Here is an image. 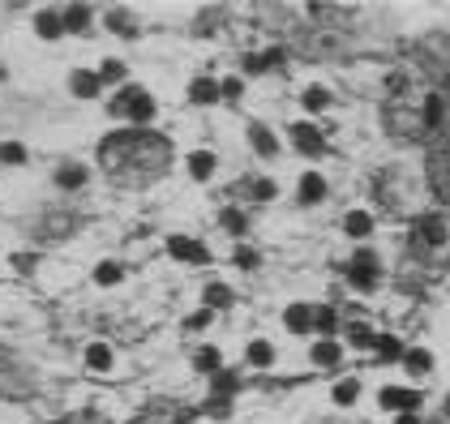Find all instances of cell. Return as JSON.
Returning <instances> with one entry per match:
<instances>
[{"label": "cell", "mask_w": 450, "mask_h": 424, "mask_svg": "<svg viewBox=\"0 0 450 424\" xmlns=\"http://www.w3.org/2000/svg\"><path fill=\"white\" fill-rule=\"evenodd\" d=\"M382 407H391V412H416V407H421V395H416V390L386 386L382 390Z\"/></svg>", "instance_id": "1"}, {"label": "cell", "mask_w": 450, "mask_h": 424, "mask_svg": "<svg viewBox=\"0 0 450 424\" xmlns=\"http://www.w3.org/2000/svg\"><path fill=\"white\" fill-rule=\"evenodd\" d=\"M168 253L172 257H181V262H206V244H198V240H189V236H172L168 240Z\"/></svg>", "instance_id": "2"}, {"label": "cell", "mask_w": 450, "mask_h": 424, "mask_svg": "<svg viewBox=\"0 0 450 424\" xmlns=\"http://www.w3.org/2000/svg\"><path fill=\"white\" fill-rule=\"evenodd\" d=\"M185 168H189L193 181H211L219 163H215V155H211V150H198V155H189V159H185Z\"/></svg>", "instance_id": "3"}, {"label": "cell", "mask_w": 450, "mask_h": 424, "mask_svg": "<svg viewBox=\"0 0 450 424\" xmlns=\"http://www.w3.org/2000/svg\"><path fill=\"white\" fill-rule=\"evenodd\" d=\"M292 142H296V150H304V155H321V133L313 124H296L292 129Z\"/></svg>", "instance_id": "4"}, {"label": "cell", "mask_w": 450, "mask_h": 424, "mask_svg": "<svg viewBox=\"0 0 450 424\" xmlns=\"http://www.w3.org/2000/svg\"><path fill=\"white\" fill-rule=\"evenodd\" d=\"M326 198V181H321L317 172H304V181H300V202H321Z\"/></svg>", "instance_id": "5"}, {"label": "cell", "mask_w": 450, "mask_h": 424, "mask_svg": "<svg viewBox=\"0 0 450 424\" xmlns=\"http://www.w3.org/2000/svg\"><path fill=\"white\" fill-rule=\"evenodd\" d=\"M189 99H193V103H215V99H219V81L198 77V81L189 86Z\"/></svg>", "instance_id": "6"}, {"label": "cell", "mask_w": 450, "mask_h": 424, "mask_svg": "<svg viewBox=\"0 0 450 424\" xmlns=\"http://www.w3.org/2000/svg\"><path fill=\"white\" fill-rule=\"evenodd\" d=\"M249 142H253V150H257V155H266V159L279 150V142L270 137V129H262V124H253V129H249Z\"/></svg>", "instance_id": "7"}, {"label": "cell", "mask_w": 450, "mask_h": 424, "mask_svg": "<svg viewBox=\"0 0 450 424\" xmlns=\"http://www.w3.org/2000/svg\"><path fill=\"white\" fill-rule=\"evenodd\" d=\"M283 321H287V330H309V326H313V313H309L304 304H287Z\"/></svg>", "instance_id": "8"}, {"label": "cell", "mask_w": 450, "mask_h": 424, "mask_svg": "<svg viewBox=\"0 0 450 424\" xmlns=\"http://www.w3.org/2000/svg\"><path fill=\"white\" fill-rule=\"evenodd\" d=\"M86 365H90L94 373L111 369V347H107V343H90V347H86Z\"/></svg>", "instance_id": "9"}, {"label": "cell", "mask_w": 450, "mask_h": 424, "mask_svg": "<svg viewBox=\"0 0 450 424\" xmlns=\"http://www.w3.org/2000/svg\"><path fill=\"white\" fill-rule=\"evenodd\" d=\"M343 227H347V236H369L373 232V219H369L365 210H352V215L343 219Z\"/></svg>", "instance_id": "10"}, {"label": "cell", "mask_w": 450, "mask_h": 424, "mask_svg": "<svg viewBox=\"0 0 450 424\" xmlns=\"http://www.w3.org/2000/svg\"><path fill=\"white\" fill-rule=\"evenodd\" d=\"M270 360H275V347H270V343H262V339H253V343H249V365L266 369Z\"/></svg>", "instance_id": "11"}, {"label": "cell", "mask_w": 450, "mask_h": 424, "mask_svg": "<svg viewBox=\"0 0 450 424\" xmlns=\"http://www.w3.org/2000/svg\"><path fill=\"white\" fill-rule=\"evenodd\" d=\"M73 94H82V99L99 94V73H73Z\"/></svg>", "instance_id": "12"}, {"label": "cell", "mask_w": 450, "mask_h": 424, "mask_svg": "<svg viewBox=\"0 0 450 424\" xmlns=\"http://www.w3.org/2000/svg\"><path fill=\"white\" fill-rule=\"evenodd\" d=\"M35 26H39V35H43V39H60V35H64V26H60L56 13H39Z\"/></svg>", "instance_id": "13"}, {"label": "cell", "mask_w": 450, "mask_h": 424, "mask_svg": "<svg viewBox=\"0 0 450 424\" xmlns=\"http://www.w3.org/2000/svg\"><path fill=\"white\" fill-rule=\"evenodd\" d=\"M356 399H360V382H356V377H347V382H339V386H334V403H339V407L356 403Z\"/></svg>", "instance_id": "14"}, {"label": "cell", "mask_w": 450, "mask_h": 424, "mask_svg": "<svg viewBox=\"0 0 450 424\" xmlns=\"http://www.w3.org/2000/svg\"><path fill=\"white\" fill-rule=\"evenodd\" d=\"M334 360H339V343H330V339L313 343V365H334Z\"/></svg>", "instance_id": "15"}, {"label": "cell", "mask_w": 450, "mask_h": 424, "mask_svg": "<svg viewBox=\"0 0 450 424\" xmlns=\"http://www.w3.org/2000/svg\"><path fill=\"white\" fill-rule=\"evenodd\" d=\"M56 185H60V189H77V185H86V168H60V172H56Z\"/></svg>", "instance_id": "16"}, {"label": "cell", "mask_w": 450, "mask_h": 424, "mask_svg": "<svg viewBox=\"0 0 450 424\" xmlns=\"http://www.w3.org/2000/svg\"><path fill=\"white\" fill-rule=\"evenodd\" d=\"M403 365H408L412 373H429V369H433V356L416 347V352H403Z\"/></svg>", "instance_id": "17"}, {"label": "cell", "mask_w": 450, "mask_h": 424, "mask_svg": "<svg viewBox=\"0 0 450 424\" xmlns=\"http://www.w3.org/2000/svg\"><path fill=\"white\" fill-rule=\"evenodd\" d=\"M86 22H90V9H64V26H69V30H77V35H82V30H86Z\"/></svg>", "instance_id": "18"}, {"label": "cell", "mask_w": 450, "mask_h": 424, "mask_svg": "<svg viewBox=\"0 0 450 424\" xmlns=\"http://www.w3.org/2000/svg\"><path fill=\"white\" fill-rule=\"evenodd\" d=\"M326 103H330V90H321V86H309V90H304V107H309V111H321Z\"/></svg>", "instance_id": "19"}, {"label": "cell", "mask_w": 450, "mask_h": 424, "mask_svg": "<svg viewBox=\"0 0 450 424\" xmlns=\"http://www.w3.org/2000/svg\"><path fill=\"white\" fill-rule=\"evenodd\" d=\"M228 300H232V291L223 287V283H211V287H206V304H211V308H223Z\"/></svg>", "instance_id": "20"}, {"label": "cell", "mask_w": 450, "mask_h": 424, "mask_svg": "<svg viewBox=\"0 0 450 424\" xmlns=\"http://www.w3.org/2000/svg\"><path fill=\"white\" fill-rule=\"evenodd\" d=\"M378 352L386 356V360H403V343H399V339H391V334L378 339Z\"/></svg>", "instance_id": "21"}, {"label": "cell", "mask_w": 450, "mask_h": 424, "mask_svg": "<svg viewBox=\"0 0 450 424\" xmlns=\"http://www.w3.org/2000/svg\"><path fill=\"white\" fill-rule=\"evenodd\" d=\"M94 279H99L103 287H111V283H120V266H116V262H103L99 270H94Z\"/></svg>", "instance_id": "22"}, {"label": "cell", "mask_w": 450, "mask_h": 424, "mask_svg": "<svg viewBox=\"0 0 450 424\" xmlns=\"http://www.w3.org/2000/svg\"><path fill=\"white\" fill-rule=\"evenodd\" d=\"M198 369H202V373H219V352H215V347H202V352H198Z\"/></svg>", "instance_id": "23"}, {"label": "cell", "mask_w": 450, "mask_h": 424, "mask_svg": "<svg viewBox=\"0 0 450 424\" xmlns=\"http://www.w3.org/2000/svg\"><path fill=\"white\" fill-rule=\"evenodd\" d=\"M0 159H5V163H26V146L5 142V146H0Z\"/></svg>", "instance_id": "24"}, {"label": "cell", "mask_w": 450, "mask_h": 424, "mask_svg": "<svg viewBox=\"0 0 450 424\" xmlns=\"http://www.w3.org/2000/svg\"><path fill=\"white\" fill-rule=\"evenodd\" d=\"M352 270H369V274H378V257L369 253V249H360L356 257H352Z\"/></svg>", "instance_id": "25"}, {"label": "cell", "mask_w": 450, "mask_h": 424, "mask_svg": "<svg viewBox=\"0 0 450 424\" xmlns=\"http://www.w3.org/2000/svg\"><path fill=\"white\" fill-rule=\"evenodd\" d=\"M240 90H245V81H240V77H223V81H219V94H223V99H240Z\"/></svg>", "instance_id": "26"}, {"label": "cell", "mask_w": 450, "mask_h": 424, "mask_svg": "<svg viewBox=\"0 0 450 424\" xmlns=\"http://www.w3.org/2000/svg\"><path fill=\"white\" fill-rule=\"evenodd\" d=\"M120 77H124V64H116V60H103L99 81H120Z\"/></svg>", "instance_id": "27"}, {"label": "cell", "mask_w": 450, "mask_h": 424, "mask_svg": "<svg viewBox=\"0 0 450 424\" xmlns=\"http://www.w3.org/2000/svg\"><path fill=\"white\" fill-rule=\"evenodd\" d=\"M425 232H429V244H442V240H446V236H442V232H446V227H442L438 219H429V223H421V236H425Z\"/></svg>", "instance_id": "28"}, {"label": "cell", "mask_w": 450, "mask_h": 424, "mask_svg": "<svg viewBox=\"0 0 450 424\" xmlns=\"http://www.w3.org/2000/svg\"><path fill=\"white\" fill-rule=\"evenodd\" d=\"M223 227H232V232H245V215H240V210H223Z\"/></svg>", "instance_id": "29"}, {"label": "cell", "mask_w": 450, "mask_h": 424, "mask_svg": "<svg viewBox=\"0 0 450 424\" xmlns=\"http://www.w3.org/2000/svg\"><path fill=\"white\" fill-rule=\"evenodd\" d=\"M352 283H356L360 291H369V287L378 283V274H369V270H352Z\"/></svg>", "instance_id": "30"}, {"label": "cell", "mask_w": 450, "mask_h": 424, "mask_svg": "<svg viewBox=\"0 0 450 424\" xmlns=\"http://www.w3.org/2000/svg\"><path fill=\"white\" fill-rule=\"evenodd\" d=\"M236 266L253 270V266H257V253H253V249H236Z\"/></svg>", "instance_id": "31"}, {"label": "cell", "mask_w": 450, "mask_h": 424, "mask_svg": "<svg viewBox=\"0 0 450 424\" xmlns=\"http://www.w3.org/2000/svg\"><path fill=\"white\" fill-rule=\"evenodd\" d=\"M253 198L270 202V198H275V185H270V181H257V185H253Z\"/></svg>", "instance_id": "32"}, {"label": "cell", "mask_w": 450, "mask_h": 424, "mask_svg": "<svg viewBox=\"0 0 450 424\" xmlns=\"http://www.w3.org/2000/svg\"><path fill=\"white\" fill-rule=\"evenodd\" d=\"M313 326H317V330H334V313H330V308H321V313L313 317Z\"/></svg>", "instance_id": "33"}, {"label": "cell", "mask_w": 450, "mask_h": 424, "mask_svg": "<svg viewBox=\"0 0 450 424\" xmlns=\"http://www.w3.org/2000/svg\"><path fill=\"white\" fill-rule=\"evenodd\" d=\"M215 390H236V377H232V373H215Z\"/></svg>", "instance_id": "34"}, {"label": "cell", "mask_w": 450, "mask_h": 424, "mask_svg": "<svg viewBox=\"0 0 450 424\" xmlns=\"http://www.w3.org/2000/svg\"><path fill=\"white\" fill-rule=\"evenodd\" d=\"M206 321H211V308H206V313H193V317H189V330H202Z\"/></svg>", "instance_id": "35"}, {"label": "cell", "mask_w": 450, "mask_h": 424, "mask_svg": "<svg viewBox=\"0 0 450 424\" xmlns=\"http://www.w3.org/2000/svg\"><path fill=\"white\" fill-rule=\"evenodd\" d=\"M352 339H356V343H360V347H369V343H373V334H369V330H365V326H360V330H352Z\"/></svg>", "instance_id": "36"}, {"label": "cell", "mask_w": 450, "mask_h": 424, "mask_svg": "<svg viewBox=\"0 0 450 424\" xmlns=\"http://www.w3.org/2000/svg\"><path fill=\"white\" fill-rule=\"evenodd\" d=\"M395 424H421V416H416V412H403V416H399Z\"/></svg>", "instance_id": "37"}]
</instances>
